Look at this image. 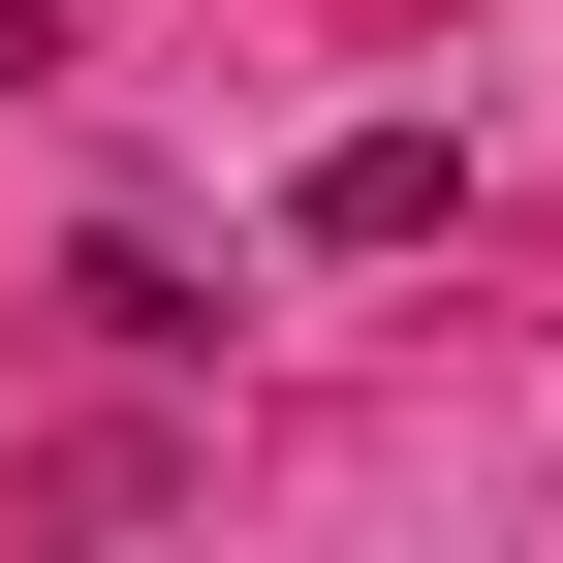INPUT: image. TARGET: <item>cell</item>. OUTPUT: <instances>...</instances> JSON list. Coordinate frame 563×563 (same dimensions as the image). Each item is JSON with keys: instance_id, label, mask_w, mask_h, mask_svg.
<instances>
[{"instance_id": "6da1fadb", "label": "cell", "mask_w": 563, "mask_h": 563, "mask_svg": "<svg viewBox=\"0 0 563 563\" xmlns=\"http://www.w3.org/2000/svg\"><path fill=\"white\" fill-rule=\"evenodd\" d=\"M282 220H313V251H439V220H470V125H313Z\"/></svg>"}, {"instance_id": "7a4b0ae2", "label": "cell", "mask_w": 563, "mask_h": 563, "mask_svg": "<svg viewBox=\"0 0 563 563\" xmlns=\"http://www.w3.org/2000/svg\"><path fill=\"white\" fill-rule=\"evenodd\" d=\"M63 313H95V344H125V376H188V344H220V282H188V251H125V220H95V251H63Z\"/></svg>"}]
</instances>
